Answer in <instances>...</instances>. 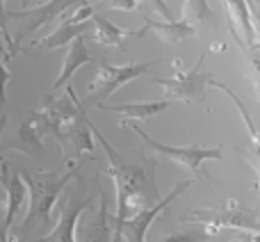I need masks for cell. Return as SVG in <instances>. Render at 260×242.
<instances>
[{
	"instance_id": "cell-1",
	"label": "cell",
	"mask_w": 260,
	"mask_h": 242,
	"mask_svg": "<svg viewBox=\"0 0 260 242\" xmlns=\"http://www.w3.org/2000/svg\"><path fill=\"white\" fill-rule=\"evenodd\" d=\"M91 135L99 139V144L108 156V169L110 176L114 178V188H117V217H114L112 240L110 242H121V224L128 220L130 213H139L148 203H155L160 199L157 197V185L151 183L148 171L144 167L126 162V158L101 135V130L94 124H91Z\"/></svg>"
},
{
	"instance_id": "cell-2",
	"label": "cell",
	"mask_w": 260,
	"mask_h": 242,
	"mask_svg": "<svg viewBox=\"0 0 260 242\" xmlns=\"http://www.w3.org/2000/svg\"><path fill=\"white\" fill-rule=\"evenodd\" d=\"M21 176H23V180H25L27 194H30V208H27V215H25V220L21 222V226H18V233L25 235L35 224L44 226V224L50 222V213H53L59 194L64 192V188L69 185V180L76 176V162H71V167H69V171L64 176L48 174L50 178H41V180L30 178V176L23 174V171H21Z\"/></svg>"
},
{
	"instance_id": "cell-3",
	"label": "cell",
	"mask_w": 260,
	"mask_h": 242,
	"mask_svg": "<svg viewBox=\"0 0 260 242\" xmlns=\"http://www.w3.org/2000/svg\"><path fill=\"white\" fill-rule=\"evenodd\" d=\"M183 222H192V224H201L206 233H217L224 229H235L242 233H251L260 238V217L251 208H242L238 203H229L221 208H201V210H192L189 215L180 217Z\"/></svg>"
},
{
	"instance_id": "cell-4",
	"label": "cell",
	"mask_w": 260,
	"mask_h": 242,
	"mask_svg": "<svg viewBox=\"0 0 260 242\" xmlns=\"http://www.w3.org/2000/svg\"><path fill=\"white\" fill-rule=\"evenodd\" d=\"M206 64V55L199 57V62L194 64L189 71H176L169 78H155V85H162L167 101H178V103L192 105V103H203L206 101V89L212 87L215 76L208 73L203 69Z\"/></svg>"
},
{
	"instance_id": "cell-5",
	"label": "cell",
	"mask_w": 260,
	"mask_h": 242,
	"mask_svg": "<svg viewBox=\"0 0 260 242\" xmlns=\"http://www.w3.org/2000/svg\"><path fill=\"white\" fill-rule=\"evenodd\" d=\"M135 130L137 137L144 139V146L151 153H155V158H162V160H169L180 165L183 169H187L189 178H194V174L199 171L201 162L206 160H224V151L221 146H201V144H189V146H169V144H162L157 139H153L151 135H146L139 126H130Z\"/></svg>"
},
{
	"instance_id": "cell-6",
	"label": "cell",
	"mask_w": 260,
	"mask_h": 242,
	"mask_svg": "<svg viewBox=\"0 0 260 242\" xmlns=\"http://www.w3.org/2000/svg\"><path fill=\"white\" fill-rule=\"evenodd\" d=\"M157 62H160V59H155V62L123 64V67H112V64H108V62H101L99 73H96V80H94V85H91V92H89L85 103H91V105H96V108H99V105H105V101H108L114 92L121 89L123 85H128V82L135 80V78L144 76V73H146L151 67H155Z\"/></svg>"
},
{
	"instance_id": "cell-7",
	"label": "cell",
	"mask_w": 260,
	"mask_h": 242,
	"mask_svg": "<svg viewBox=\"0 0 260 242\" xmlns=\"http://www.w3.org/2000/svg\"><path fill=\"white\" fill-rule=\"evenodd\" d=\"M189 185H192V178L180 180V183H176L162 199H157L155 203H151V206L142 208L139 213H135V217H128L121 224V240L126 238V242H146V231H148V226L153 224V220H155L169 203H174Z\"/></svg>"
},
{
	"instance_id": "cell-8",
	"label": "cell",
	"mask_w": 260,
	"mask_h": 242,
	"mask_svg": "<svg viewBox=\"0 0 260 242\" xmlns=\"http://www.w3.org/2000/svg\"><path fill=\"white\" fill-rule=\"evenodd\" d=\"M0 185L5 188V194H7V203H5V222L0 226L3 233H9L14 220H16V213L21 210L23 201L27 197V188L25 180H23L21 171L9 167L7 160H0Z\"/></svg>"
},
{
	"instance_id": "cell-9",
	"label": "cell",
	"mask_w": 260,
	"mask_h": 242,
	"mask_svg": "<svg viewBox=\"0 0 260 242\" xmlns=\"http://www.w3.org/2000/svg\"><path fill=\"white\" fill-rule=\"evenodd\" d=\"M85 3H87V0H48V3L39 5V7H35V9L9 12V18H30V23H27V27L23 30V35L18 37L16 44H21L23 37H27V35H32V32H37L41 25H46V23H50V21H55V18L64 16L69 9L80 7V5H85Z\"/></svg>"
},
{
	"instance_id": "cell-10",
	"label": "cell",
	"mask_w": 260,
	"mask_h": 242,
	"mask_svg": "<svg viewBox=\"0 0 260 242\" xmlns=\"http://www.w3.org/2000/svg\"><path fill=\"white\" fill-rule=\"evenodd\" d=\"M91 21V37H94L96 44L101 46H110V48H119V50H126L130 41L135 39H142L146 35L148 27L144 25L142 30H128V27H119L117 23L108 21L105 16L94 12V16L89 18Z\"/></svg>"
},
{
	"instance_id": "cell-11",
	"label": "cell",
	"mask_w": 260,
	"mask_h": 242,
	"mask_svg": "<svg viewBox=\"0 0 260 242\" xmlns=\"http://www.w3.org/2000/svg\"><path fill=\"white\" fill-rule=\"evenodd\" d=\"M91 203V197H87L85 201H71L69 206L62 208L59 220L55 224V229L48 235L39 238L37 242H76L78 240V222L82 217V210H87Z\"/></svg>"
},
{
	"instance_id": "cell-12",
	"label": "cell",
	"mask_w": 260,
	"mask_h": 242,
	"mask_svg": "<svg viewBox=\"0 0 260 242\" xmlns=\"http://www.w3.org/2000/svg\"><path fill=\"white\" fill-rule=\"evenodd\" d=\"M226 9H229L231 18H233V25H235V39H238L240 48L242 50H258L256 44V32H253V23L251 16H249V9L244 0H224Z\"/></svg>"
},
{
	"instance_id": "cell-13",
	"label": "cell",
	"mask_w": 260,
	"mask_h": 242,
	"mask_svg": "<svg viewBox=\"0 0 260 242\" xmlns=\"http://www.w3.org/2000/svg\"><path fill=\"white\" fill-rule=\"evenodd\" d=\"M89 62H91V55H89V48H87V44H85V35H80L73 41H69V53L62 62V71H59V76L55 78V82H53V89L57 92V89H62V87H67L69 80L73 78V73Z\"/></svg>"
},
{
	"instance_id": "cell-14",
	"label": "cell",
	"mask_w": 260,
	"mask_h": 242,
	"mask_svg": "<svg viewBox=\"0 0 260 242\" xmlns=\"http://www.w3.org/2000/svg\"><path fill=\"white\" fill-rule=\"evenodd\" d=\"M171 105V101H142V103H119V105H99V110L123 114L128 121H148L162 114Z\"/></svg>"
},
{
	"instance_id": "cell-15",
	"label": "cell",
	"mask_w": 260,
	"mask_h": 242,
	"mask_svg": "<svg viewBox=\"0 0 260 242\" xmlns=\"http://www.w3.org/2000/svg\"><path fill=\"white\" fill-rule=\"evenodd\" d=\"M112 240V226H110V215H108V201H105L103 192H101V208L91 215L87 222L82 238L76 242H110Z\"/></svg>"
},
{
	"instance_id": "cell-16",
	"label": "cell",
	"mask_w": 260,
	"mask_h": 242,
	"mask_svg": "<svg viewBox=\"0 0 260 242\" xmlns=\"http://www.w3.org/2000/svg\"><path fill=\"white\" fill-rule=\"evenodd\" d=\"M87 30H91V21H85V23H64L62 21L57 25V30H53L48 37H46V39L37 41L35 48H39V50H55V48H59V46L69 44V41H73L76 37L85 35Z\"/></svg>"
},
{
	"instance_id": "cell-17",
	"label": "cell",
	"mask_w": 260,
	"mask_h": 242,
	"mask_svg": "<svg viewBox=\"0 0 260 242\" xmlns=\"http://www.w3.org/2000/svg\"><path fill=\"white\" fill-rule=\"evenodd\" d=\"M180 21L192 25L194 30H199V27H206V25H210V23H215V18H212L208 0H185Z\"/></svg>"
},
{
	"instance_id": "cell-18",
	"label": "cell",
	"mask_w": 260,
	"mask_h": 242,
	"mask_svg": "<svg viewBox=\"0 0 260 242\" xmlns=\"http://www.w3.org/2000/svg\"><path fill=\"white\" fill-rule=\"evenodd\" d=\"M146 27H148V30H155L157 35H160L165 41H169V44H176V41H183V39H187V37L197 35V30H194L192 25H187V23H183V21L155 23V21H151V18H148Z\"/></svg>"
},
{
	"instance_id": "cell-19",
	"label": "cell",
	"mask_w": 260,
	"mask_h": 242,
	"mask_svg": "<svg viewBox=\"0 0 260 242\" xmlns=\"http://www.w3.org/2000/svg\"><path fill=\"white\" fill-rule=\"evenodd\" d=\"M212 87H217V89H221V92H224V94L229 96V99L235 103V108H238L240 117H242L244 126H247V130H249V137H251L253 148H258V146H260V130H258V126L253 124V119H251V114H249V110L244 108V103H242V101H240V96L235 94L233 89H229V87H226V85H221L219 80H212Z\"/></svg>"
},
{
	"instance_id": "cell-20",
	"label": "cell",
	"mask_w": 260,
	"mask_h": 242,
	"mask_svg": "<svg viewBox=\"0 0 260 242\" xmlns=\"http://www.w3.org/2000/svg\"><path fill=\"white\" fill-rule=\"evenodd\" d=\"M244 53V67H247V76L253 85L258 101H260V53L256 50H242Z\"/></svg>"
},
{
	"instance_id": "cell-21",
	"label": "cell",
	"mask_w": 260,
	"mask_h": 242,
	"mask_svg": "<svg viewBox=\"0 0 260 242\" xmlns=\"http://www.w3.org/2000/svg\"><path fill=\"white\" fill-rule=\"evenodd\" d=\"M135 5H139V7H144L146 12H155L160 14L162 18H165L167 23L174 21V14H171V9L167 7L165 0H135Z\"/></svg>"
},
{
	"instance_id": "cell-22",
	"label": "cell",
	"mask_w": 260,
	"mask_h": 242,
	"mask_svg": "<svg viewBox=\"0 0 260 242\" xmlns=\"http://www.w3.org/2000/svg\"><path fill=\"white\" fill-rule=\"evenodd\" d=\"M210 233L206 231H185V233H171L167 235L162 242H208Z\"/></svg>"
},
{
	"instance_id": "cell-23",
	"label": "cell",
	"mask_w": 260,
	"mask_h": 242,
	"mask_svg": "<svg viewBox=\"0 0 260 242\" xmlns=\"http://www.w3.org/2000/svg\"><path fill=\"white\" fill-rule=\"evenodd\" d=\"M7 21H9V12L5 9V0H0V27H3V35H5V46H7V53H9V59L16 55V44L14 39L9 37V30H7Z\"/></svg>"
},
{
	"instance_id": "cell-24",
	"label": "cell",
	"mask_w": 260,
	"mask_h": 242,
	"mask_svg": "<svg viewBox=\"0 0 260 242\" xmlns=\"http://www.w3.org/2000/svg\"><path fill=\"white\" fill-rule=\"evenodd\" d=\"M12 80V71L7 69L5 59H0V103H5L7 99V82Z\"/></svg>"
},
{
	"instance_id": "cell-25",
	"label": "cell",
	"mask_w": 260,
	"mask_h": 242,
	"mask_svg": "<svg viewBox=\"0 0 260 242\" xmlns=\"http://www.w3.org/2000/svg\"><path fill=\"white\" fill-rule=\"evenodd\" d=\"M101 3H105L108 7H112V9H121V12H130V9L137 7L135 0H101Z\"/></svg>"
},
{
	"instance_id": "cell-26",
	"label": "cell",
	"mask_w": 260,
	"mask_h": 242,
	"mask_svg": "<svg viewBox=\"0 0 260 242\" xmlns=\"http://www.w3.org/2000/svg\"><path fill=\"white\" fill-rule=\"evenodd\" d=\"M0 55L5 57V62L9 59V53H7V46H5V35H3V27H0Z\"/></svg>"
},
{
	"instance_id": "cell-27",
	"label": "cell",
	"mask_w": 260,
	"mask_h": 242,
	"mask_svg": "<svg viewBox=\"0 0 260 242\" xmlns=\"http://www.w3.org/2000/svg\"><path fill=\"white\" fill-rule=\"evenodd\" d=\"M256 151V171H258V192H260V146L253 148Z\"/></svg>"
},
{
	"instance_id": "cell-28",
	"label": "cell",
	"mask_w": 260,
	"mask_h": 242,
	"mask_svg": "<svg viewBox=\"0 0 260 242\" xmlns=\"http://www.w3.org/2000/svg\"><path fill=\"white\" fill-rule=\"evenodd\" d=\"M235 242H260V238H256V235H251V233H247L244 238H240V240H235Z\"/></svg>"
},
{
	"instance_id": "cell-29",
	"label": "cell",
	"mask_w": 260,
	"mask_h": 242,
	"mask_svg": "<svg viewBox=\"0 0 260 242\" xmlns=\"http://www.w3.org/2000/svg\"><path fill=\"white\" fill-rule=\"evenodd\" d=\"M7 121H9L7 114H3V117H0V135H3V130L7 128Z\"/></svg>"
},
{
	"instance_id": "cell-30",
	"label": "cell",
	"mask_w": 260,
	"mask_h": 242,
	"mask_svg": "<svg viewBox=\"0 0 260 242\" xmlns=\"http://www.w3.org/2000/svg\"><path fill=\"white\" fill-rule=\"evenodd\" d=\"M0 242H9L7 240V233H3V231H0Z\"/></svg>"
},
{
	"instance_id": "cell-31",
	"label": "cell",
	"mask_w": 260,
	"mask_h": 242,
	"mask_svg": "<svg viewBox=\"0 0 260 242\" xmlns=\"http://www.w3.org/2000/svg\"><path fill=\"white\" fill-rule=\"evenodd\" d=\"M27 3H30V0H21V5H23V7H27Z\"/></svg>"
},
{
	"instance_id": "cell-32",
	"label": "cell",
	"mask_w": 260,
	"mask_h": 242,
	"mask_svg": "<svg viewBox=\"0 0 260 242\" xmlns=\"http://www.w3.org/2000/svg\"><path fill=\"white\" fill-rule=\"evenodd\" d=\"M256 5H258V7H260V0H256Z\"/></svg>"
}]
</instances>
